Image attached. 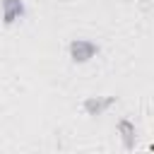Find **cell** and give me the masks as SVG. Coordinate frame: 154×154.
I'll return each instance as SVG.
<instances>
[{"label":"cell","instance_id":"7a4b0ae2","mask_svg":"<svg viewBox=\"0 0 154 154\" xmlns=\"http://www.w3.org/2000/svg\"><path fill=\"white\" fill-rule=\"evenodd\" d=\"M0 10H2V22L7 26H12L14 22H19L26 14L24 0H0Z\"/></svg>","mask_w":154,"mask_h":154},{"label":"cell","instance_id":"277c9868","mask_svg":"<svg viewBox=\"0 0 154 154\" xmlns=\"http://www.w3.org/2000/svg\"><path fill=\"white\" fill-rule=\"evenodd\" d=\"M116 130H118V137H120L123 147H125L128 152H132L135 144H137V128H135V123H132L130 118H120L118 125H116Z\"/></svg>","mask_w":154,"mask_h":154},{"label":"cell","instance_id":"6da1fadb","mask_svg":"<svg viewBox=\"0 0 154 154\" xmlns=\"http://www.w3.org/2000/svg\"><path fill=\"white\" fill-rule=\"evenodd\" d=\"M67 55H70L72 63L84 65V63H89L91 58L99 55V43L91 41V38H72L70 46H67Z\"/></svg>","mask_w":154,"mask_h":154},{"label":"cell","instance_id":"3957f363","mask_svg":"<svg viewBox=\"0 0 154 154\" xmlns=\"http://www.w3.org/2000/svg\"><path fill=\"white\" fill-rule=\"evenodd\" d=\"M113 103H116V96H87L84 103H82V108H84L87 116L94 118V116H103Z\"/></svg>","mask_w":154,"mask_h":154}]
</instances>
